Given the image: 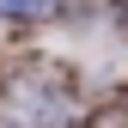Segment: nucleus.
Listing matches in <instances>:
<instances>
[{
  "label": "nucleus",
  "mask_w": 128,
  "mask_h": 128,
  "mask_svg": "<svg viewBox=\"0 0 128 128\" xmlns=\"http://www.w3.org/2000/svg\"><path fill=\"white\" fill-rule=\"evenodd\" d=\"M49 6H55V0H0V12H6V18H43Z\"/></svg>",
  "instance_id": "f257e3e1"
}]
</instances>
